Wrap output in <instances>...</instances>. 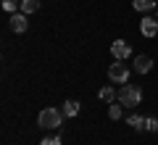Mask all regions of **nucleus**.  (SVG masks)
Returning <instances> with one entry per match:
<instances>
[{
  "label": "nucleus",
  "mask_w": 158,
  "mask_h": 145,
  "mask_svg": "<svg viewBox=\"0 0 158 145\" xmlns=\"http://www.w3.org/2000/svg\"><path fill=\"white\" fill-rule=\"evenodd\" d=\"M63 116H66V113L58 111V108H42L40 116H37V124L42 129H58L63 124Z\"/></svg>",
  "instance_id": "nucleus-1"
},
{
  "label": "nucleus",
  "mask_w": 158,
  "mask_h": 145,
  "mask_svg": "<svg viewBox=\"0 0 158 145\" xmlns=\"http://www.w3.org/2000/svg\"><path fill=\"white\" fill-rule=\"evenodd\" d=\"M116 100L124 108H135V106H140V100H142V90L137 87V84H124V87L118 90Z\"/></svg>",
  "instance_id": "nucleus-2"
},
{
  "label": "nucleus",
  "mask_w": 158,
  "mask_h": 145,
  "mask_svg": "<svg viewBox=\"0 0 158 145\" xmlns=\"http://www.w3.org/2000/svg\"><path fill=\"white\" fill-rule=\"evenodd\" d=\"M108 79H111L113 84H127V79H129V66H127L124 61L111 63V69H108Z\"/></svg>",
  "instance_id": "nucleus-3"
},
{
  "label": "nucleus",
  "mask_w": 158,
  "mask_h": 145,
  "mask_svg": "<svg viewBox=\"0 0 158 145\" xmlns=\"http://www.w3.org/2000/svg\"><path fill=\"white\" fill-rule=\"evenodd\" d=\"M111 53H113L116 61H127V58L132 56V48H129L127 40H116V42H111Z\"/></svg>",
  "instance_id": "nucleus-4"
},
{
  "label": "nucleus",
  "mask_w": 158,
  "mask_h": 145,
  "mask_svg": "<svg viewBox=\"0 0 158 145\" xmlns=\"http://www.w3.org/2000/svg\"><path fill=\"white\" fill-rule=\"evenodd\" d=\"M27 27H29V21H27V13H13V16H11V29H13L16 34L27 32Z\"/></svg>",
  "instance_id": "nucleus-5"
},
{
  "label": "nucleus",
  "mask_w": 158,
  "mask_h": 145,
  "mask_svg": "<svg viewBox=\"0 0 158 145\" xmlns=\"http://www.w3.org/2000/svg\"><path fill=\"white\" fill-rule=\"evenodd\" d=\"M140 32L142 34H145V37H156V34H158V21H156V19H142V21H140Z\"/></svg>",
  "instance_id": "nucleus-6"
},
{
  "label": "nucleus",
  "mask_w": 158,
  "mask_h": 145,
  "mask_svg": "<svg viewBox=\"0 0 158 145\" xmlns=\"http://www.w3.org/2000/svg\"><path fill=\"white\" fill-rule=\"evenodd\" d=\"M153 69V58L150 56H137L135 58V71L137 74H148Z\"/></svg>",
  "instance_id": "nucleus-7"
},
{
  "label": "nucleus",
  "mask_w": 158,
  "mask_h": 145,
  "mask_svg": "<svg viewBox=\"0 0 158 145\" xmlns=\"http://www.w3.org/2000/svg\"><path fill=\"white\" fill-rule=\"evenodd\" d=\"M132 6H135V11L145 13V11H153L156 8V0H132Z\"/></svg>",
  "instance_id": "nucleus-8"
},
{
  "label": "nucleus",
  "mask_w": 158,
  "mask_h": 145,
  "mask_svg": "<svg viewBox=\"0 0 158 145\" xmlns=\"http://www.w3.org/2000/svg\"><path fill=\"white\" fill-rule=\"evenodd\" d=\"M98 98H100V100H106V103H113V100L118 98V92H116L113 87H103L100 92H98Z\"/></svg>",
  "instance_id": "nucleus-9"
},
{
  "label": "nucleus",
  "mask_w": 158,
  "mask_h": 145,
  "mask_svg": "<svg viewBox=\"0 0 158 145\" xmlns=\"http://www.w3.org/2000/svg\"><path fill=\"white\" fill-rule=\"evenodd\" d=\"M63 113L66 116H77L79 113V100H66L63 103Z\"/></svg>",
  "instance_id": "nucleus-10"
},
{
  "label": "nucleus",
  "mask_w": 158,
  "mask_h": 145,
  "mask_svg": "<svg viewBox=\"0 0 158 145\" xmlns=\"http://www.w3.org/2000/svg\"><path fill=\"white\" fill-rule=\"evenodd\" d=\"M40 8V0H21V13H34Z\"/></svg>",
  "instance_id": "nucleus-11"
},
{
  "label": "nucleus",
  "mask_w": 158,
  "mask_h": 145,
  "mask_svg": "<svg viewBox=\"0 0 158 145\" xmlns=\"http://www.w3.org/2000/svg\"><path fill=\"white\" fill-rule=\"evenodd\" d=\"M127 124H129V127H135V129H142V127H145V119H142L140 113H132V116L127 119Z\"/></svg>",
  "instance_id": "nucleus-12"
},
{
  "label": "nucleus",
  "mask_w": 158,
  "mask_h": 145,
  "mask_svg": "<svg viewBox=\"0 0 158 145\" xmlns=\"http://www.w3.org/2000/svg\"><path fill=\"white\" fill-rule=\"evenodd\" d=\"M121 108H124V106H121V103H113V106L108 108V116H111L113 122H116V119H121Z\"/></svg>",
  "instance_id": "nucleus-13"
},
{
  "label": "nucleus",
  "mask_w": 158,
  "mask_h": 145,
  "mask_svg": "<svg viewBox=\"0 0 158 145\" xmlns=\"http://www.w3.org/2000/svg\"><path fill=\"white\" fill-rule=\"evenodd\" d=\"M145 129H148V132H158V119L156 116H148L145 119Z\"/></svg>",
  "instance_id": "nucleus-14"
},
{
  "label": "nucleus",
  "mask_w": 158,
  "mask_h": 145,
  "mask_svg": "<svg viewBox=\"0 0 158 145\" xmlns=\"http://www.w3.org/2000/svg\"><path fill=\"white\" fill-rule=\"evenodd\" d=\"M40 145H61V137H45Z\"/></svg>",
  "instance_id": "nucleus-15"
},
{
  "label": "nucleus",
  "mask_w": 158,
  "mask_h": 145,
  "mask_svg": "<svg viewBox=\"0 0 158 145\" xmlns=\"http://www.w3.org/2000/svg\"><path fill=\"white\" fill-rule=\"evenodd\" d=\"M3 8L11 11V13H16V3H13V0H3Z\"/></svg>",
  "instance_id": "nucleus-16"
}]
</instances>
